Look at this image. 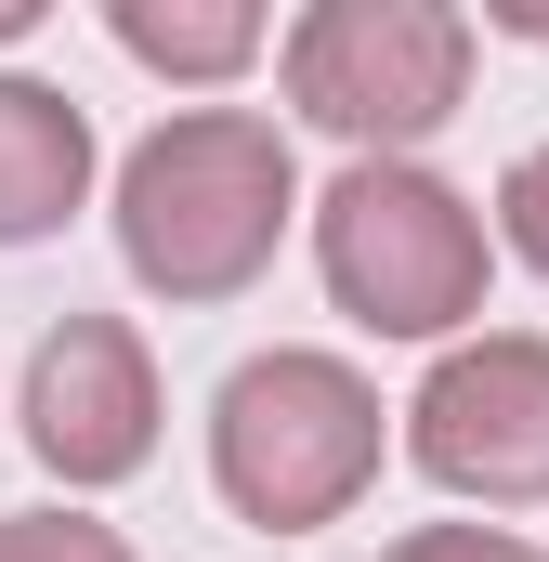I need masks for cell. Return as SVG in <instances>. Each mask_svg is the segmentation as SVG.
I'll use <instances>...</instances> for the list:
<instances>
[{"label":"cell","instance_id":"4fadbf2b","mask_svg":"<svg viewBox=\"0 0 549 562\" xmlns=\"http://www.w3.org/2000/svg\"><path fill=\"white\" fill-rule=\"evenodd\" d=\"M26 26H40V0H0V40H26Z\"/></svg>","mask_w":549,"mask_h":562},{"label":"cell","instance_id":"5b68a950","mask_svg":"<svg viewBox=\"0 0 549 562\" xmlns=\"http://www.w3.org/2000/svg\"><path fill=\"white\" fill-rule=\"evenodd\" d=\"M406 458L418 484L471 510H549V340L537 327H471L432 353L406 393Z\"/></svg>","mask_w":549,"mask_h":562},{"label":"cell","instance_id":"277c9868","mask_svg":"<svg viewBox=\"0 0 549 562\" xmlns=\"http://www.w3.org/2000/svg\"><path fill=\"white\" fill-rule=\"evenodd\" d=\"M471 53H484V26L458 0H314V13H288L274 79H288V105L327 144L418 157L471 105Z\"/></svg>","mask_w":549,"mask_h":562},{"label":"cell","instance_id":"9c48e42d","mask_svg":"<svg viewBox=\"0 0 549 562\" xmlns=\"http://www.w3.org/2000/svg\"><path fill=\"white\" fill-rule=\"evenodd\" d=\"M0 562H132V537L92 510H0Z\"/></svg>","mask_w":549,"mask_h":562},{"label":"cell","instance_id":"6da1fadb","mask_svg":"<svg viewBox=\"0 0 549 562\" xmlns=\"http://www.w3.org/2000/svg\"><path fill=\"white\" fill-rule=\"evenodd\" d=\"M301 223V157L262 105H183L119 157V262L170 314L249 301Z\"/></svg>","mask_w":549,"mask_h":562},{"label":"cell","instance_id":"8fae6325","mask_svg":"<svg viewBox=\"0 0 549 562\" xmlns=\"http://www.w3.org/2000/svg\"><path fill=\"white\" fill-rule=\"evenodd\" d=\"M380 562H537L511 524H418V537H393Z\"/></svg>","mask_w":549,"mask_h":562},{"label":"cell","instance_id":"ba28073f","mask_svg":"<svg viewBox=\"0 0 549 562\" xmlns=\"http://www.w3.org/2000/svg\"><path fill=\"white\" fill-rule=\"evenodd\" d=\"M105 40L157 66V79H183V92H223V79H249L262 66V13L249 0H105Z\"/></svg>","mask_w":549,"mask_h":562},{"label":"cell","instance_id":"5bb4252c","mask_svg":"<svg viewBox=\"0 0 549 562\" xmlns=\"http://www.w3.org/2000/svg\"><path fill=\"white\" fill-rule=\"evenodd\" d=\"M537 562H549V550H537Z\"/></svg>","mask_w":549,"mask_h":562},{"label":"cell","instance_id":"7a4b0ae2","mask_svg":"<svg viewBox=\"0 0 549 562\" xmlns=\"http://www.w3.org/2000/svg\"><path fill=\"white\" fill-rule=\"evenodd\" d=\"M380 380L354 353H314V340H274L249 353L223 393H210V484L236 524L262 537H314L340 524L367 484H380Z\"/></svg>","mask_w":549,"mask_h":562},{"label":"cell","instance_id":"30bf717a","mask_svg":"<svg viewBox=\"0 0 549 562\" xmlns=\"http://www.w3.org/2000/svg\"><path fill=\"white\" fill-rule=\"evenodd\" d=\"M497 249L549 288V144H524V157L497 170Z\"/></svg>","mask_w":549,"mask_h":562},{"label":"cell","instance_id":"3957f363","mask_svg":"<svg viewBox=\"0 0 549 562\" xmlns=\"http://www.w3.org/2000/svg\"><path fill=\"white\" fill-rule=\"evenodd\" d=\"M314 276L367 340H458L497 288V236L445 170L340 157V183L314 196Z\"/></svg>","mask_w":549,"mask_h":562},{"label":"cell","instance_id":"7c38bea8","mask_svg":"<svg viewBox=\"0 0 549 562\" xmlns=\"http://www.w3.org/2000/svg\"><path fill=\"white\" fill-rule=\"evenodd\" d=\"M484 26H511V40H549V0H484Z\"/></svg>","mask_w":549,"mask_h":562},{"label":"cell","instance_id":"52a82bcc","mask_svg":"<svg viewBox=\"0 0 549 562\" xmlns=\"http://www.w3.org/2000/svg\"><path fill=\"white\" fill-rule=\"evenodd\" d=\"M92 210V119L79 92L0 66V249H40Z\"/></svg>","mask_w":549,"mask_h":562},{"label":"cell","instance_id":"8992f818","mask_svg":"<svg viewBox=\"0 0 549 562\" xmlns=\"http://www.w3.org/2000/svg\"><path fill=\"white\" fill-rule=\"evenodd\" d=\"M26 458L66 484V497H92V484H132L144 458H157V353H144V327L119 314H66V327H40V353H26Z\"/></svg>","mask_w":549,"mask_h":562}]
</instances>
